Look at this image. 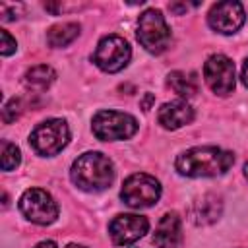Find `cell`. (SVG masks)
Returning a JSON list of instances; mask_svg holds the SVG:
<instances>
[{
	"label": "cell",
	"instance_id": "cell-3",
	"mask_svg": "<svg viewBox=\"0 0 248 248\" xmlns=\"http://www.w3.org/2000/svg\"><path fill=\"white\" fill-rule=\"evenodd\" d=\"M138 41L151 54H161L170 43V27L155 8L145 10L138 19Z\"/></svg>",
	"mask_w": 248,
	"mask_h": 248
},
{
	"label": "cell",
	"instance_id": "cell-25",
	"mask_svg": "<svg viewBox=\"0 0 248 248\" xmlns=\"http://www.w3.org/2000/svg\"><path fill=\"white\" fill-rule=\"evenodd\" d=\"M244 174H246V178H248V163L244 165Z\"/></svg>",
	"mask_w": 248,
	"mask_h": 248
},
{
	"label": "cell",
	"instance_id": "cell-20",
	"mask_svg": "<svg viewBox=\"0 0 248 248\" xmlns=\"http://www.w3.org/2000/svg\"><path fill=\"white\" fill-rule=\"evenodd\" d=\"M12 52H16V39H12V35L8 31L0 29V54L10 56Z\"/></svg>",
	"mask_w": 248,
	"mask_h": 248
},
{
	"label": "cell",
	"instance_id": "cell-21",
	"mask_svg": "<svg viewBox=\"0 0 248 248\" xmlns=\"http://www.w3.org/2000/svg\"><path fill=\"white\" fill-rule=\"evenodd\" d=\"M240 78H242V83L248 87V58H246L244 64H242V74H240Z\"/></svg>",
	"mask_w": 248,
	"mask_h": 248
},
{
	"label": "cell",
	"instance_id": "cell-4",
	"mask_svg": "<svg viewBox=\"0 0 248 248\" xmlns=\"http://www.w3.org/2000/svg\"><path fill=\"white\" fill-rule=\"evenodd\" d=\"M70 141V128L60 118H50L35 126V130L29 136L31 147L45 157L60 153Z\"/></svg>",
	"mask_w": 248,
	"mask_h": 248
},
{
	"label": "cell",
	"instance_id": "cell-14",
	"mask_svg": "<svg viewBox=\"0 0 248 248\" xmlns=\"http://www.w3.org/2000/svg\"><path fill=\"white\" fill-rule=\"evenodd\" d=\"M223 211V202L217 194H205L200 200H196L190 207V219L196 225H209L219 219Z\"/></svg>",
	"mask_w": 248,
	"mask_h": 248
},
{
	"label": "cell",
	"instance_id": "cell-10",
	"mask_svg": "<svg viewBox=\"0 0 248 248\" xmlns=\"http://www.w3.org/2000/svg\"><path fill=\"white\" fill-rule=\"evenodd\" d=\"M246 14L240 2L227 0V2H217L211 6L207 14V23L211 29H215L221 35H232L244 25Z\"/></svg>",
	"mask_w": 248,
	"mask_h": 248
},
{
	"label": "cell",
	"instance_id": "cell-5",
	"mask_svg": "<svg viewBox=\"0 0 248 248\" xmlns=\"http://www.w3.org/2000/svg\"><path fill=\"white\" fill-rule=\"evenodd\" d=\"M93 134L103 141L128 140L138 132V120L128 112L99 110L91 122Z\"/></svg>",
	"mask_w": 248,
	"mask_h": 248
},
{
	"label": "cell",
	"instance_id": "cell-16",
	"mask_svg": "<svg viewBox=\"0 0 248 248\" xmlns=\"http://www.w3.org/2000/svg\"><path fill=\"white\" fill-rule=\"evenodd\" d=\"M78 35H79V25L78 23H58V25H52L48 29L46 43L52 48H60V46L70 45Z\"/></svg>",
	"mask_w": 248,
	"mask_h": 248
},
{
	"label": "cell",
	"instance_id": "cell-18",
	"mask_svg": "<svg viewBox=\"0 0 248 248\" xmlns=\"http://www.w3.org/2000/svg\"><path fill=\"white\" fill-rule=\"evenodd\" d=\"M19 161H21V153H19V149L14 145V143H10V141H2V153H0V165H2V170H6V172H10V170H14L17 165H19Z\"/></svg>",
	"mask_w": 248,
	"mask_h": 248
},
{
	"label": "cell",
	"instance_id": "cell-9",
	"mask_svg": "<svg viewBox=\"0 0 248 248\" xmlns=\"http://www.w3.org/2000/svg\"><path fill=\"white\" fill-rule=\"evenodd\" d=\"M203 78L209 89L221 97L234 89V64L225 54H213L203 64Z\"/></svg>",
	"mask_w": 248,
	"mask_h": 248
},
{
	"label": "cell",
	"instance_id": "cell-23",
	"mask_svg": "<svg viewBox=\"0 0 248 248\" xmlns=\"http://www.w3.org/2000/svg\"><path fill=\"white\" fill-rule=\"evenodd\" d=\"M151 103H153V95L147 93L145 99H143V110H149V105H151Z\"/></svg>",
	"mask_w": 248,
	"mask_h": 248
},
{
	"label": "cell",
	"instance_id": "cell-19",
	"mask_svg": "<svg viewBox=\"0 0 248 248\" xmlns=\"http://www.w3.org/2000/svg\"><path fill=\"white\" fill-rule=\"evenodd\" d=\"M19 112H21V101H19V99H12V101H8V103L4 105V108H2V120H4L6 124H10V122H14V120L19 116Z\"/></svg>",
	"mask_w": 248,
	"mask_h": 248
},
{
	"label": "cell",
	"instance_id": "cell-7",
	"mask_svg": "<svg viewBox=\"0 0 248 248\" xmlns=\"http://www.w3.org/2000/svg\"><path fill=\"white\" fill-rule=\"evenodd\" d=\"M130 54H132L130 45L122 37L107 35L97 43V48L93 52V62L103 72L114 74V72H120L128 64Z\"/></svg>",
	"mask_w": 248,
	"mask_h": 248
},
{
	"label": "cell",
	"instance_id": "cell-24",
	"mask_svg": "<svg viewBox=\"0 0 248 248\" xmlns=\"http://www.w3.org/2000/svg\"><path fill=\"white\" fill-rule=\"evenodd\" d=\"M66 248H85V246H81V244H68Z\"/></svg>",
	"mask_w": 248,
	"mask_h": 248
},
{
	"label": "cell",
	"instance_id": "cell-15",
	"mask_svg": "<svg viewBox=\"0 0 248 248\" xmlns=\"http://www.w3.org/2000/svg\"><path fill=\"white\" fill-rule=\"evenodd\" d=\"M54 79H56V72L46 64H39L25 72L23 83L33 91H45L52 85Z\"/></svg>",
	"mask_w": 248,
	"mask_h": 248
},
{
	"label": "cell",
	"instance_id": "cell-1",
	"mask_svg": "<svg viewBox=\"0 0 248 248\" xmlns=\"http://www.w3.org/2000/svg\"><path fill=\"white\" fill-rule=\"evenodd\" d=\"M232 163H234V155L231 151L213 145H203L180 153L174 161V167L182 176L200 178V176L225 174L232 167Z\"/></svg>",
	"mask_w": 248,
	"mask_h": 248
},
{
	"label": "cell",
	"instance_id": "cell-8",
	"mask_svg": "<svg viewBox=\"0 0 248 248\" xmlns=\"http://www.w3.org/2000/svg\"><path fill=\"white\" fill-rule=\"evenodd\" d=\"M21 213L37 225H50L58 217V205L52 196L41 188H29L19 198Z\"/></svg>",
	"mask_w": 248,
	"mask_h": 248
},
{
	"label": "cell",
	"instance_id": "cell-22",
	"mask_svg": "<svg viewBox=\"0 0 248 248\" xmlns=\"http://www.w3.org/2000/svg\"><path fill=\"white\" fill-rule=\"evenodd\" d=\"M35 248H56V244H54L52 240H43V242H39Z\"/></svg>",
	"mask_w": 248,
	"mask_h": 248
},
{
	"label": "cell",
	"instance_id": "cell-17",
	"mask_svg": "<svg viewBox=\"0 0 248 248\" xmlns=\"http://www.w3.org/2000/svg\"><path fill=\"white\" fill-rule=\"evenodd\" d=\"M169 87L180 95V97H192L198 91V81L192 74H184V72H170L169 79H167Z\"/></svg>",
	"mask_w": 248,
	"mask_h": 248
},
{
	"label": "cell",
	"instance_id": "cell-13",
	"mask_svg": "<svg viewBox=\"0 0 248 248\" xmlns=\"http://www.w3.org/2000/svg\"><path fill=\"white\" fill-rule=\"evenodd\" d=\"M153 242L157 248H178L182 242V225H180V217L170 211L165 213L155 229L153 234Z\"/></svg>",
	"mask_w": 248,
	"mask_h": 248
},
{
	"label": "cell",
	"instance_id": "cell-11",
	"mask_svg": "<svg viewBox=\"0 0 248 248\" xmlns=\"http://www.w3.org/2000/svg\"><path fill=\"white\" fill-rule=\"evenodd\" d=\"M149 229V221L141 215H134V213H124V215H116L110 225H108V234L112 238L114 244L118 246H128L136 240H140Z\"/></svg>",
	"mask_w": 248,
	"mask_h": 248
},
{
	"label": "cell",
	"instance_id": "cell-2",
	"mask_svg": "<svg viewBox=\"0 0 248 248\" xmlns=\"http://www.w3.org/2000/svg\"><path fill=\"white\" fill-rule=\"evenodd\" d=\"M72 182L85 192L107 190L114 180V167L108 157L99 151H87L79 155L70 170Z\"/></svg>",
	"mask_w": 248,
	"mask_h": 248
},
{
	"label": "cell",
	"instance_id": "cell-12",
	"mask_svg": "<svg viewBox=\"0 0 248 248\" xmlns=\"http://www.w3.org/2000/svg\"><path fill=\"white\" fill-rule=\"evenodd\" d=\"M157 120L163 128L167 130H176V128H182L184 124H190L194 120V108L178 99V101H170V103H165L159 112H157Z\"/></svg>",
	"mask_w": 248,
	"mask_h": 248
},
{
	"label": "cell",
	"instance_id": "cell-6",
	"mask_svg": "<svg viewBox=\"0 0 248 248\" xmlns=\"http://www.w3.org/2000/svg\"><path fill=\"white\" fill-rule=\"evenodd\" d=\"M120 198L126 205H130L134 209L151 207L161 198V184L157 178H153L145 172H136L124 180Z\"/></svg>",
	"mask_w": 248,
	"mask_h": 248
}]
</instances>
